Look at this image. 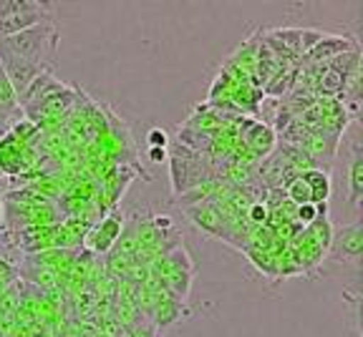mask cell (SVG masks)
Segmentation results:
<instances>
[{
  "instance_id": "4",
  "label": "cell",
  "mask_w": 363,
  "mask_h": 337,
  "mask_svg": "<svg viewBox=\"0 0 363 337\" xmlns=\"http://www.w3.org/2000/svg\"><path fill=\"white\" fill-rule=\"evenodd\" d=\"M121 232H124V214L121 212H108L104 219L94 222L84 239V247L89 254H108L116 242H119Z\"/></svg>"
},
{
  "instance_id": "14",
  "label": "cell",
  "mask_w": 363,
  "mask_h": 337,
  "mask_svg": "<svg viewBox=\"0 0 363 337\" xmlns=\"http://www.w3.org/2000/svg\"><path fill=\"white\" fill-rule=\"evenodd\" d=\"M318 212H320V209H318L315 204H303V207L295 209V224H303V229H306L318 217Z\"/></svg>"
},
{
  "instance_id": "9",
  "label": "cell",
  "mask_w": 363,
  "mask_h": 337,
  "mask_svg": "<svg viewBox=\"0 0 363 337\" xmlns=\"http://www.w3.org/2000/svg\"><path fill=\"white\" fill-rule=\"evenodd\" d=\"M182 312H184V302H182V299H177V297H172L169 292H162L147 315H149V320H152V325L157 327V330H164V327L174 325V322L179 320Z\"/></svg>"
},
{
  "instance_id": "5",
  "label": "cell",
  "mask_w": 363,
  "mask_h": 337,
  "mask_svg": "<svg viewBox=\"0 0 363 337\" xmlns=\"http://www.w3.org/2000/svg\"><path fill=\"white\" fill-rule=\"evenodd\" d=\"M240 144L260 161V159H265V156H272V152L278 149V134L272 131L270 124L252 121V118H242V121H240Z\"/></svg>"
},
{
  "instance_id": "18",
  "label": "cell",
  "mask_w": 363,
  "mask_h": 337,
  "mask_svg": "<svg viewBox=\"0 0 363 337\" xmlns=\"http://www.w3.org/2000/svg\"><path fill=\"white\" fill-rule=\"evenodd\" d=\"M0 224H3V209H0Z\"/></svg>"
},
{
  "instance_id": "12",
  "label": "cell",
  "mask_w": 363,
  "mask_h": 337,
  "mask_svg": "<svg viewBox=\"0 0 363 337\" xmlns=\"http://www.w3.org/2000/svg\"><path fill=\"white\" fill-rule=\"evenodd\" d=\"M126 335H129V337H159V330L152 325V320H144V317H139V320L131 322V325L126 327Z\"/></svg>"
},
{
  "instance_id": "11",
  "label": "cell",
  "mask_w": 363,
  "mask_h": 337,
  "mask_svg": "<svg viewBox=\"0 0 363 337\" xmlns=\"http://www.w3.org/2000/svg\"><path fill=\"white\" fill-rule=\"evenodd\" d=\"M356 48V43L348 38H343V35H323V40L320 43H315L308 51V61L313 63H320V61H330V58L340 56V53H348Z\"/></svg>"
},
{
  "instance_id": "8",
  "label": "cell",
  "mask_w": 363,
  "mask_h": 337,
  "mask_svg": "<svg viewBox=\"0 0 363 337\" xmlns=\"http://www.w3.org/2000/svg\"><path fill=\"white\" fill-rule=\"evenodd\" d=\"M340 139L343 136L330 134V131H311L308 139L301 144V149L320 166V164H330L335 159V154L340 149Z\"/></svg>"
},
{
  "instance_id": "7",
  "label": "cell",
  "mask_w": 363,
  "mask_h": 337,
  "mask_svg": "<svg viewBox=\"0 0 363 337\" xmlns=\"http://www.w3.org/2000/svg\"><path fill=\"white\" fill-rule=\"evenodd\" d=\"M184 214H187V219L192 222L197 229H202L204 234L227 239V224H225V219H222L217 204H212V202L192 204V207L184 209Z\"/></svg>"
},
{
  "instance_id": "10",
  "label": "cell",
  "mask_w": 363,
  "mask_h": 337,
  "mask_svg": "<svg viewBox=\"0 0 363 337\" xmlns=\"http://www.w3.org/2000/svg\"><path fill=\"white\" fill-rule=\"evenodd\" d=\"M303 181L311 189V204L320 207V204H328L333 197V176L328 174V168H311V171H303Z\"/></svg>"
},
{
  "instance_id": "1",
  "label": "cell",
  "mask_w": 363,
  "mask_h": 337,
  "mask_svg": "<svg viewBox=\"0 0 363 337\" xmlns=\"http://www.w3.org/2000/svg\"><path fill=\"white\" fill-rule=\"evenodd\" d=\"M56 48H58L56 23H40V25L23 30V33L0 38V61H21L45 71V66L56 56Z\"/></svg>"
},
{
  "instance_id": "3",
  "label": "cell",
  "mask_w": 363,
  "mask_h": 337,
  "mask_svg": "<svg viewBox=\"0 0 363 337\" xmlns=\"http://www.w3.org/2000/svg\"><path fill=\"white\" fill-rule=\"evenodd\" d=\"M325 254L338 264H353V267H358V264H361V254H363V227H361V222L335 227L333 239H330V247Z\"/></svg>"
},
{
  "instance_id": "6",
  "label": "cell",
  "mask_w": 363,
  "mask_h": 337,
  "mask_svg": "<svg viewBox=\"0 0 363 337\" xmlns=\"http://www.w3.org/2000/svg\"><path fill=\"white\" fill-rule=\"evenodd\" d=\"M346 191H348V204L353 209L361 207L363 199V147L361 141L353 139L348 144L346 152Z\"/></svg>"
},
{
  "instance_id": "15",
  "label": "cell",
  "mask_w": 363,
  "mask_h": 337,
  "mask_svg": "<svg viewBox=\"0 0 363 337\" xmlns=\"http://www.w3.org/2000/svg\"><path fill=\"white\" fill-rule=\"evenodd\" d=\"M16 101H18L16 91H13L11 81H8V76L3 74V68H0V103H6V106H13Z\"/></svg>"
},
{
  "instance_id": "17",
  "label": "cell",
  "mask_w": 363,
  "mask_h": 337,
  "mask_svg": "<svg viewBox=\"0 0 363 337\" xmlns=\"http://www.w3.org/2000/svg\"><path fill=\"white\" fill-rule=\"evenodd\" d=\"M167 159V149H149V161L162 164Z\"/></svg>"
},
{
  "instance_id": "2",
  "label": "cell",
  "mask_w": 363,
  "mask_h": 337,
  "mask_svg": "<svg viewBox=\"0 0 363 337\" xmlns=\"http://www.w3.org/2000/svg\"><path fill=\"white\" fill-rule=\"evenodd\" d=\"M48 3H30V0H0V38L23 33L40 23H53Z\"/></svg>"
},
{
  "instance_id": "16",
  "label": "cell",
  "mask_w": 363,
  "mask_h": 337,
  "mask_svg": "<svg viewBox=\"0 0 363 337\" xmlns=\"http://www.w3.org/2000/svg\"><path fill=\"white\" fill-rule=\"evenodd\" d=\"M149 147L152 149H167V131L164 129H152L147 136Z\"/></svg>"
},
{
  "instance_id": "13",
  "label": "cell",
  "mask_w": 363,
  "mask_h": 337,
  "mask_svg": "<svg viewBox=\"0 0 363 337\" xmlns=\"http://www.w3.org/2000/svg\"><path fill=\"white\" fill-rule=\"evenodd\" d=\"M18 282V267L8 262L6 257H0V287H11Z\"/></svg>"
}]
</instances>
